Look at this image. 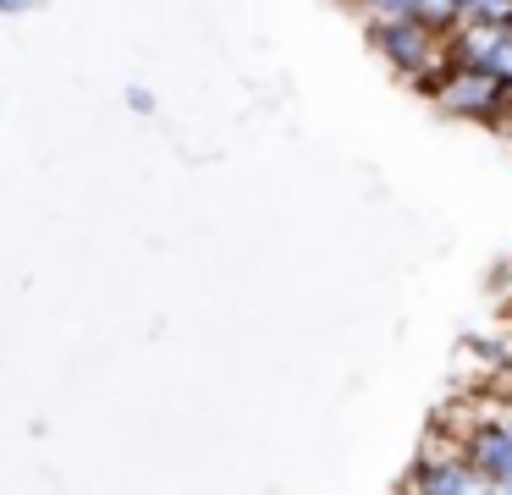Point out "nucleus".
I'll return each mask as SVG.
<instances>
[{"label": "nucleus", "instance_id": "obj_1", "mask_svg": "<svg viewBox=\"0 0 512 495\" xmlns=\"http://www.w3.org/2000/svg\"><path fill=\"white\" fill-rule=\"evenodd\" d=\"M364 33H369V44H375V55L402 77V83H413L419 94L435 99L441 77L452 72V33H446L441 22H430V17H380V22H364Z\"/></svg>", "mask_w": 512, "mask_h": 495}, {"label": "nucleus", "instance_id": "obj_2", "mask_svg": "<svg viewBox=\"0 0 512 495\" xmlns=\"http://www.w3.org/2000/svg\"><path fill=\"white\" fill-rule=\"evenodd\" d=\"M435 105L474 127H512V83L479 72V66H452L435 88Z\"/></svg>", "mask_w": 512, "mask_h": 495}, {"label": "nucleus", "instance_id": "obj_3", "mask_svg": "<svg viewBox=\"0 0 512 495\" xmlns=\"http://www.w3.org/2000/svg\"><path fill=\"white\" fill-rule=\"evenodd\" d=\"M463 446V457L474 462L479 473L490 479V490L512 495V424L501 413H479L463 435H452Z\"/></svg>", "mask_w": 512, "mask_h": 495}, {"label": "nucleus", "instance_id": "obj_4", "mask_svg": "<svg viewBox=\"0 0 512 495\" xmlns=\"http://www.w3.org/2000/svg\"><path fill=\"white\" fill-rule=\"evenodd\" d=\"M452 66H479V72L512 83V28L463 22V28L452 33Z\"/></svg>", "mask_w": 512, "mask_h": 495}, {"label": "nucleus", "instance_id": "obj_5", "mask_svg": "<svg viewBox=\"0 0 512 495\" xmlns=\"http://www.w3.org/2000/svg\"><path fill=\"white\" fill-rule=\"evenodd\" d=\"M342 6H353L364 22H380V17H430V22H441L446 33H457L452 0H342Z\"/></svg>", "mask_w": 512, "mask_h": 495}, {"label": "nucleus", "instance_id": "obj_6", "mask_svg": "<svg viewBox=\"0 0 512 495\" xmlns=\"http://www.w3.org/2000/svg\"><path fill=\"white\" fill-rule=\"evenodd\" d=\"M496 407H501V418H507V424H512V380H507V385H501V391H496Z\"/></svg>", "mask_w": 512, "mask_h": 495}]
</instances>
